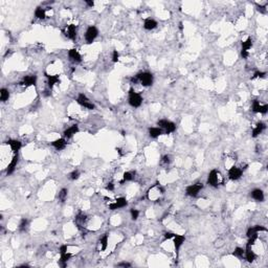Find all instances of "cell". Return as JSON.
Segmentation results:
<instances>
[{
  "mask_svg": "<svg viewBox=\"0 0 268 268\" xmlns=\"http://www.w3.org/2000/svg\"><path fill=\"white\" fill-rule=\"evenodd\" d=\"M243 171L240 168H238L236 166H231L228 170V176L231 180H238L240 179L241 176H242Z\"/></svg>",
  "mask_w": 268,
  "mask_h": 268,
  "instance_id": "cell-8",
  "label": "cell"
},
{
  "mask_svg": "<svg viewBox=\"0 0 268 268\" xmlns=\"http://www.w3.org/2000/svg\"><path fill=\"white\" fill-rule=\"evenodd\" d=\"M261 104L259 101L255 100L254 102H252V111H254L255 113H260L261 111Z\"/></svg>",
  "mask_w": 268,
  "mask_h": 268,
  "instance_id": "cell-30",
  "label": "cell"
},
{
  "mask_svg": "<svg viewBox=\"0 0 268 268\" xmlns=\"http://www.w3.org/2000/svg\"><path fill=\"white\" fill-rule=\"evenodd\" d=\"M85 2L89 5V7H93V5H94V2H93V1H88V0H86Z\"/></svg>",
  "mask_w": 268,
  "mask_h": 268,
  "instance_id": "cell-45",
  "label": "cell"
},
{
  "mask_svg": "<svg viewBox=\"0 0 268 268\" xmlns=\"http://www.w3.org/2000/svg\"><path fill=\"white\" fill-rule=\"evenodd\" d=\"M101 245H102V251H105L107 246H108V235H104L100 240Z\"/></svg>",
  "mask_w": 268,
  "mask_h": 268,
  "instance_id": "cell-28",
  "label": "cell"
},
{
  "mask_svg": "<svg viewBox=\"0 0 268 268\" xmlns=\"http://www.w3.org/2000/svg\"><path fill=\"white\" fill-rule=\"evenodd\" d=\"M106 189H107V190H109V191H113V190H114V184L111 183V182L108 183V186H106Z\"/></svg>",
  "mask_w": 268,
  "mask_h": 268,
  "instance_id": "cell-43",
  "label": "cell"
},
{
  "mask_svg": "<svg viewBox=\"0 0 268 268\" xmlns=\"http://www.w3.org/2000/svg\"><path fill=\"white\" fill-rule=\"evenodd\" d=\"M128 204V202L126 200V198L124 197H120L117 199V201L114 203H110L109 204V208L111 211H114V210H117V208H122V207H125L126 205Z\"/></svg>",
  "mask_w": 268,
  "mask_h": 268,
  "instance_id": "cell-10",
  "label": "cell"
},
{
  "mask_svg": "<svg viewBox=\"0 0 268 268\" xmlns=\"http://www.w3.org/2000/svg\"><path fill=\"white\" fill-rule=\"evenodd\" d=\"M66 196H67V190L66 189H62L61 192L59 193V199L63 202L65 201V199H66Z\"/></svg>",
  "mask_w": 268,
  "mask_h": 268,
  "instance_id": "cell-33",
  "label": "cell"
},
{
  "mask_svg": "<svg viewBox=\"0 0 268 268\" xmlns=\"http://www.w3.org/2000/svg\"><path fill=\"white\" fill-rule=\"evenodd\" d=\"M157 125L160 126L161 129H165L166 134L172 133L176 130V125H175L173 122H170L168 120H160L157 122Z\"/></svg>",
  "mask_w": 268,
  "mask_h": 268,
  "instance_id": "cell-3",
  "label": "cell"
},
{
  "mask_svg": "<svg viewBox=\"0 0 268 268\" xmlns=\"http://www.w3.org/2000/svg\"><path fill=\"white\" fill-rule=\"evenodd\" d=\"M99 35V31L95 26H89L86 31V34H85V39H86V42L88 44H91L92 42L94 41L95 38L97 37Z\"/></svg>",
  "mask_w": 268,
  "mask_h": 268,
  "instance_id": "cell-5",
  "label": "cell"
},
{
  "mask_svg": "<svg viewBox=\"0 0 268 268\" xmlns=\"http://www.w3.org/2000/svg\"><path fill=\"white\" fill-rule=\"evenodd\" d=\"M207 183L210 186H212L214 187H217L220 183V173L216 170H213L211 171V173L208 174L207 177Z\"/></svg>",
  "mask_w": 268,
  "mask_h": 268,
  "instance_id": "cell-4",
  "label": "cell"
},
{
  "mask_svg": "<svg viewBox=\"0 0 268 268\" xmlns=\"http://www.w3.org/2000/svg\"><path fill=\"white\" fill-rule=\"evenodd\" d=\"M118 58H120V53H118L117 50H113V55H112V61L114 63H117L118 61Z\"/></svg>",
  "mask_w": 268,
  "mask_h": 268,
  "instance_id": "cell-35",
  "label": "cell"
},
{
  "mask_svg": "<svg viewBox=\"0 0 268 268\" xmlns=\"http://www.w3.org/2000/svg\"><path fill=\"white\" fill-rule=\"evenodd\" d=\"M175 234L173 233H166L165 234V240H169V239H172V238H174Z\"/></svg>",
  "mask_w": 268,
  "mask_h": 268,
  "instance_id": "cell-38",
  "label": "cell"
},
{
  "mask_svg": "<svg viewBox=\"0 0 268 268\" xmlns=\"http://www.w3.org/2000/svg\"><path fill=\"white\" fill-rule=\"evenodd\" d=\"M35 16L38 19H45L46 14H45V10L42 7H37V10L35 11Z\"/></svg>",
  "mask_w": 268,
  "mask_h": 268,
  "instance_id": "cell-26",
  "label": "cell"
},
{
  "mask_svg": "<svg viewBox=\"0 0 268 268\" xmlns=\"http://www.w3.org/2000/svg\"><path fill=\"white\" fill-rule=\"evenodd\" d=\"M64 34L68 39L76 40V38H77V26L74 24L67 25L64 29Z\"/></svg>",
  "mask_w": 268,
  "mask_h": 268,
  "instance_id": "cell-9",
  "label": "cell"
},
{
  "mask_svg": "<svg viewBox=\"0 0 268 268\" xmlns=\"http://www.w3.org/2000/svg\"><path fill=\"white\" fill-rule=\"evenodd\" d=\"M267 111H268V105L261 106V111H260V113H262V114H265V113H267Z\"/></svg>",
  "mask_w": 268,
  "mask_h": 268,
  "instance_id": "cell-37",
  "label": "cell"
},
{
  "mask_svg": "<svg viewBox=\"0 0 268 268\" xmlns=\"http://www.w3.org/2000/svg\"><path fill=\"white\" fill-rule=\"evenodd\" d=\"M259 11L261 12V13H266V7H259V8H258Z\"/></svg>",
  "mask_w": 268,
  "mask_h": 268,
  "instance_id": "cell-44",
  "label": "cell"
},
{
  "mask_svg": "<svg viewBox=\"0 0 268 268\" xmlns=\"http://www.w3.org/2000/svg\"><path fill=\"white\" fill-rule=\"evenodd\" d=\"M136 78L142 86H151L153 84V76L150 72H141L136 76Z\"/></svg>",
  "mask_w": 268,
  "mask_h": 268,
  "instance_id": "cell-2",
  "label": "cell"
},
{
  "mask_svg": "<svg viewBox=\"0 0 268 268\" xmlns=\"http://www.w3.org/2000/svg\"><path fill=\"white\" fill-rule=\"evenodd\" d=\"M52 146L53 148H56L57 150H63V149L66 147V141L64 138H59L56 139L52 142Z\"/></svg>",
  "mask_w": 268,
  "mask_h": 268,
  "instance_id": "cell-17",
  "label": "cell"
},
{
  "mask_svg": "<svg viewBox=\"0 0 268 268\" xmlns=\"http://www.w3.org/2000/svg\"><path fill=\"white\" fill-rule=\"evenodd\" d=\"M45 77L47 78V80H48V82H47V83H48V87L50 89H52L56 84H59V83H60L59 76H50V74L45 73Z\"/></svg>",
  "mask_w": 268,
  "mask_h": 268,
  "instance_id": "cell-16",
  "label": "cell"
},
{
  "mask_svg": "<svg viewBox=\"0 0 268 268\" xmlns=\"http://www.w3.org/2000/svg\"><path fill=\"white\" fill-rule=\"evenodd\" d=\"M67 245H62L61 247H60V254L62 255V254H65V252H67Z\"/></svg>",
  "mask_w": 268,
  "mask_h": 268,
  "instance_id": "cell-41",
  "label": "cell"
},
{
  "mask_svg": "<svg viewBox=\"0 0 268 268\" xmlns=\"http://www.w3.org/2000/svg\"><path fill=\"white\" fill-rule=\"evenodd\" d=\"M79 176H80V173H79V171H73L72 173L70 174V179H72V180H76V179H78V178H79Z\"/></svg>",
  "mask_w": 268,
  "mask_h": 268,
  "instance_id": "cell-36",
  "label": "cell"
},
{
  "mask_svg": "<svg viewBox=\"0 0 268 268\" xmlns=\"http://www.w3.org/2000/svg\"><path fill=\"white\" fill-rule=\"evenodd\" d=\"M252 45V40L251 38H248L246 41L242 42V50H241V56L243 57V59H246L248 57V50L251 49Z\"/></svg>",
  "mask_w": 268,
  "mask_h": 268,
  "instance_id": "cell-11",
  "label": "cell"
},
{
  "mask_svg": "<svg viewBox=\"0 0 268 268\" xmlns=\"http://www.w3.org/2000/svg\"><path fill=\"white\" fill-rule=\"evenodd\" d=\"M18 160H19V156H18V154H15V156L13 157V159H12V161L10 162V165L7 166V175H11L15 171V169H16V166H17V163H18Z\"/></svg>",
  "mask_w": 268,
  "mask_h": 268,
  "instance_id": "cell-15",
  "label": "cell"
},
{
  "mask_svg": "<svg viewBox=\"0 0 268 268\" xmlns=\"http://www.w3.org/2000/svg\"><path fill=\"white\" fill-rule=\"evenodd\" d=\"M71 258V254H68V252H65V254H62L61 255V258H60V265L62 267H65L66 266V263L67 261L69 260Z\"/></svg>",
  "mask_w": 268,
  "mask_h": 268,
  "instance_id": "cell-25",
  "label": "cell"
},
{
  "mask_svg": "<svg viewBox=\"0 0 268 268\" xmlns=\"http://www.w3.org/2000/svg\"><path fill=\"white\" fill-rule=\"evenodd\" d=\"M184 240H186L184 236H182V235H176V234H175V236H174V246H175L176 251H178L180 249V247L183 244Z\"/></svg>",
  "mask_w": 268,
  "mask_h": 268,
  "instance_id": "cell-14",
  "label": "cell"
},
{
  "mask_svg": "<svg viewBox=\"0 0 268 268\" xmlns=\"http://www.w3.org/2000/svg\"><path fill=\"white\" fill-rule=\"evenodd\" d=\"M244 254H245V251H244L243 248H241V247H237V248H235V251L233 252V256L241 259V258H243Z\"/></svg>",
  "mask_w": 268,
  "mask_h": 268,
  "instance_id": "cell-29",
  "label": "cell"
},
{
  "mask_svg": "<svg viewBox=\"0 0 268 268\" xmlns=\"http://www.w3.org/2000/svg\"><path fill=\"white\" fill-rule=\"evenodd\" d=\"M28 224V221L27 219H21V221H20V224H19V229L21 231H25L26 229V226H27Z\"/></svg>",
  "mask_w": 268,
  "mask_h": 268,
  "instance_id": "cell-32",
  "label": "cell"
},
{
  "mask_svg": "<svg viewBox=\"0 0 268 268\" xmlns=\"http://www.w3.org/2000/svg\"><path fill=\"white\" fill-rule=\"evenodd\" d=\"M251 197L257 201H260L262 202L264 200V193L262 190H259V189H256L251 192Z\"/></svg>",
  "mask_w": 268,
  "mask_h": 268,
  "instance_id": "cell-19",
  "label": "cell"
},
{
  "mask_svg": "<svg viewBox=\"0 0 268 268\" xmlns=\"http://www.w3.org/2000/svg\"><path fill=\"white\" fill-rule=\"evenodd\" d=\"M244 256H245L246 260L248 261L249 263H251V262H254V261H255V259H256V255H255V252L252 251L251 247V246H248V245H247V248H246L245 254H244Z\"/></svg>",
  "mask_w": 268,
  "mask_h": 268,
  "instance_id": "cell-21",
  "label": "cell"
},
{
  "mask_svg": "<svg viewBox=\"0 0 268 268\" xmlns=\"http://www.w3.org/2000/svg\"><path fill=\"white\" fill-rule=\"evenodd\" d=\"M161 162H162V163H166V165H168V163H170V157H169L168 155H165V156L162 157Z\"/></svg>",
  "mask_w": 268,
  "mask_h": 268,
  "instance_id": "cell-39",
  "label": "cell"
},
{
  "mask_svg": "<svg viewBox=\"0 0 268 268\" xmlns=\"http://www.w3.org/2000/svg\"><path fill=\"white\" fill-rule=\"evenodd\" d=\"M149 134H150L151 137L156 138L162 134V129L161 128H150L149 129Z\"/></svg>",
  "mask_w": 268,
  "mask_h": 268,
  "instance_id": "cell-24",
  "label": "cell"
},
{
  "mask_svg": "<svg viewBox=\"0 0 268 268\" xmlns=\"http://www.w3.org/2000/svg\"><path fill=\"white\" fill-rule=\"evenodd\" d=\"M117 266H118V267H130V266H131V264H130V263H126V262H124V263H120V264H117Z\"/></svg>",
  "mask_w": 268,
  "mask_h": 268,
  "instance_id": "cell-42",
  "label": "cell"
},
{
  "mask_svg": "<svg viewBox=\"0 0 268 268\" xmlns=\"http://www.w3.org/2000/svg\"><path fill=\"white\" fill-rule=\"evenodd\" d=\"M157 26V22L153 19H147L145 20L144 23V27L147 29V31H151V29H154Z\"/></svg>",
  "mask_w": 268,
  "mask_h": 268,
  "instance_id": "cell-23",
  "label": "cell"
},
{
  "mask_svg": "<svg viewBox=\"0 0 268 268\" xmlns=\"http://www.w3.org/2000/svg\"><path fill=\"white\" fill-rule=\"evenodd\" d=\"M8 97H10V91L5 88H2L1 90H0V100H1L2 102H5V101L8 100Z\"/></svg>",
  "mask_w": 268,
  "mask_h": 268,
  "instance_id": "cell-27",
  "label": "cell"
},
{
  "mask_svg": "<svg viewBox=\"0 0 268 268\" xmlns=\"http://www.w3.org/2000/svg\"><path fill=\"white\" fill-rule=\"evenodd\" d=\"M132 179H133V174L131 173V172H126V173H124L123 181H122V183L125 182V181H131Z\"/></svg>",
  "mask_w": 268,
  "mask_h": 268,
  "instance_id": "cell-31",
  "label": "cell"
},
{
  "mask_svg": "<svg viewBox=\"0 0 268 268\" xmlns=\"http://www.w3.org/2000/svg\"><path fill=\"white\" fill-rule=\"evenodd\" d=\"M265 74H266L265 72H260V71H258V72H256L254 74V78H263Z\"/></svg>",
  "mask_w": 268,
  "mask_h": 268,
  "instance_id": "cell-40",
  "label": "cell"
},
{
  "mask_svg": "<svg viewBox=\"0 0 268 268\" xmlns=\"http://www.w3.org/2000/svg\"><path fill=\"white\" fill-rule=\"evenodd\" d=\"M78 132H79V127L77 126V125H73V126L67 128V129L64 131V136L66 138H71L74 134H77Z\"/></svg>",
  "mask_w": 268,
  "mask_h": 268,
  "instance_id": "cell-13",
  "label": "cell"
},
{
  "mask_svg": "<svg viewBox=\"0 0 268 268\" xmlns=\"http://www.w3.org/2000/svg\"><path fill=\"white\" fill-rule=\"evenodd\" d=\"M68 56H69V58L74 62H81L82 61V57L76 48L70 49L69 52H68Z\"/></svg>",
  "mask_w": 268,
  "mask_h": 268,
  "instance_id": "cell-18",
  "label": "cell"
},
{
  "mask_svg": "<svg viewBox=\"0 0 268 268\" xmlns=\"http://www.w3.org/2000/svg\"><path fill=\"white\" fill-rule=\"evenodd\" d=\"M265 128H266V126H265L264 123H262V122L258 123L257 126H256V128L252 130V137H257L259 134H261L265 130Z\"/></svg>",
  "mask_w": 268,
  "mask_h": 268,
  "instance_id": "cell-20",
  "label": "cell"
},
{
  "mask_svg": "<svg viewBox=\"0 0 268 268\" xmlns=\"http://www.w3.org/2000/svg\"><path fill=\"white\" fill-rule=\"evenodd\" d=\"M130 213H131V218H132V220H137L138 216H139V212L137 210L132 208V210L130 211Z\"/></svg>",
  "mask_w": 268,
  "mask_h": 268,
  "instance_id": "cell-34",
  "label": "cell"
},
{
  "mask_svg": "<svg viewBox=\"0 0 268 268\" xmlns=\"http://www.w3.org/2000/svg\"><path fill=\"white\" fill-rule=\"evenodd\" d=\"M202 187H203V184L202 183L192 184V186L186 187V195L191 196V197H196L198 195V193L202 190Z\"/></svg>",
  "mask_w": 268,
  "mask_h": 268,
  "instance_id": "cell-7",
  "label": "cell"
},
{
  "mask_svg": "<svg viewBox=\"0 0 268 268\" xmlns=\"http://www.w3.org/2000/svg\"><path fill=\"white\" fill-rule=\"evenodd\" d=\"M142 103V97L139 93H136V92L133 91V89H130L129 90V104L134 108H137L141 105Z\"/></svg>",
  "mask_w": 268,
  "mask_h": 268,
  "instance_id": "cell-1",
  "label": "cell"
},
{
  "mask_svg": "<svg viewBox=\"0 0 268 268\" xmlns=\"http://www.w3.org/2000/svg\"><path fill=\"white\" fill-rule=\"evenodd\" d=\"M77 102H78L81 106L85 107V108H87V109L93 110V109L95 108V106L90 102V101H89L88 97H86L85 94H83V93H80V94H79L78 99H77Z\"/></svg>",
  "mask_w": 268,
  "mask_h": 268,
  "instance_id": "cell-6",
  "label": "cell"
},
{
  "mask_svg": "<svg viewBox=\"0 0 268 268\" xmlns=\"http://www.w3.org/2000/svg\"><path fill=\"white\" fill-rule=\"evenodd\" d=\"M37 83V77L36 76H26L23 78V81L20 83V85L24 86H35Z\"/></svg>",
  "mask_w": 268,
  "mask_h": 268,
  "instance_id": "cell-12",
  "label": "cell"
},
{
  "mask_svg": "<svg viewBox=\"0 0 268 268\" xmlns=\"http://www.w3.org/2000/svg\"><path fill=\"white\" fill-rule=\"evenodd\" d=\"M7 145L11 146V149H12V151H13L14 153H17V152L19 151L20 149H21V147H22V144L19 141H8Z\"/></svg>",
  "mask_w": 268,
  "mask_h": 268,
  "instance_id": "cell-22",
  "label": "cell"
}]
</instances>
